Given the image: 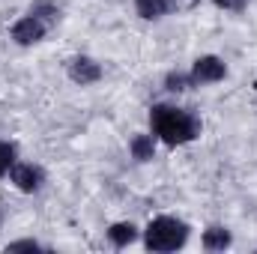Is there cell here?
<instances>
[{
	"instance_id": "1",
	"label": "cell",
	"mask_w": 257,
	"mask_h": 254,
	"mask_svg": "<svg viewBox=\"0 0 257 254\" xmlns=\"http://www.w3.org/2000/svg\"><path fill=\"white\" fill-rule=\"evenodd\" d=\"M150 126H153V135L159 141H165L168 147H183L200 135L197 117H192L183 108H174V105H153L150 108Z\"/></svg>"
},
{
	"instance_id": "2",
	"label": "cell",
	"mask_w": 257,
	"mask_h": 254,
	"mask_svg": "<svg viewBox=\"0 0 257 254\" xmlns=\"http://www.w3.org/2000/svg\"><path fill=\"white\" fill-rule=\"evenodd\" d=\"M186 239H189V224L174 215H159L144 230V245L150 251H177L186 245Z\"/></svg>"
},
{
	"instance_id": "3",
	"label": "cell",
	"mask_w": 257,
	"mask_h": 254,
	"mask_svg": "<svg viewBox=\"0 0 257 254\" xmlns=\"http://www.w3.org/2000/svg\"><path fill=\"white\" fill-rule=\"evenodd\" d=\"M9 180H12V186H15L18 191H24V194H33V191L42 189V183H45V174H42L36 165L15 162V165L9 168Z\"/></svg>"
},
{
	"instance_id": "4",
	"label": "cell",
	"mask_w": 257,
	"mask_h": 254,
	"mask_svg": "<svg viewBox=\"0 0 257 254\" xmlns=\"http://www.w3.org/2000/svg\"><path fill=\"white\" fill-rule=\"evenodd\" d=\"M224 75H227V66H224V60H221V57H212V54L197 57V60H194V66H192V84H194V87L224 81Z\"/></svg>"
},
{
	"instance_id": "5",
	"label": "cell",
	"mask_w": 257,
	"mask_h": 254,
	"mask_svg": "<svg viewBox=\"0 0 257 254\" xmlns=\"http://www.w3.org/2000/svg\"><path fill=\"white\" fill-rule=\"evenodd\" d=\"M45 30H48V24L27 12L24 18H18V21L12 24V39H15L18 45H36V42L45 36Z\"/></svg>"
},
{
	"instance_id": "6",
	"label": "cell",
	"mask_w": 257,
	"mask_h": 254,
	"mask_svg": "<svg viewBox=\"0 0 257 254\" xmlns=\"http://www.w3.org/2000/svg\"><path fill=\"white\" fill-rule=\"evenodd\" d=\"M66 72H69V78H72L75 84H81V87L96 84V81L102 78V66L96 63V60H90V57H72Z\"/></svg>"
},
{
	"instance_id": "7",
	"label": "cell",
	"mask_w": 257,
	"mask_h": 254,
	"mask_svg": "<svg viewBox=\"0 0 257 254\" xmlns=\"http://www.w3.org/2000/svg\"><path fill=\"white\" fill-rule=\"evenodd\" d=\"M108 239H111L117 248H126V245H132V242L138 239V230H135L132 221H117V224L108 227Z\"/></svg>"
},
{
	"instance_id": "8",
	"label": "cell",
	"mask_w": 257,
	"mask_h": 254,
	"mask_svg": "<svg viewBox=\"0 0 257 254\" xmlns=\"http://www.w3.org/2000/svg\"><path fill=\"white\" fill-rule=\"evenodd\" d=\"M128 150H132V156L138 162H150L156 156V138L153 135H135L132 144H128Z\"/></svg>"
},
{
	"instance_id": "9",
	"label": "cell",
	"mask_w": 257,
	"mask_h": 254,
	"mask_svg": "<svg viewBox=\"0 0 257 254\" xmlns=\"http://www.w3.org/2000/svg\"><path fill=\"white\" fill-rule=\"evenodd\" d=\"M230 230H224V227H209L206 233H203V248L206 251H224V248H230Z\"/></svg>"
},
{
	"instance_id": "10",
	"label": "cell",
	"mask_w": 257,
	"mask_h": 254,
	"mask_svg": "<svg viewBox=\"0 0 257 254\" xmlns=\"http://www.w3.org/2000/svg\"><path fill=\"white\" fill-rule=\"evenodd\" d=\"M168 0H135V9H138V15L141 18H147V21H156V18H162L165 12H168Z\"/></svg>"
},
{
	"instance_id": "11",
	"label": "cell",
	"mask_w": 257,
	"mask_h": 254,
	"mask_svg": "<svg viewBox=\"0 0 257 254\" xmlns=\"http://www.w3.org/2000/svg\"><path fill=\"white\" fill-rule=\"evenodd\" d=\"M30 15H36V18L45 21V24H54V21L60 18V6H57L54 0H33Z\"/></svg>"
},
{
	"instance_id": "12",
	"label": "cell",
	"mask_w": 257,
	"mask_h": 254,
	"mask_svg": "<svg viewBox=\"0 0 257 254\" xmlns=\"http://www.w3.org/2000/svg\"><path fill=\"white\" fill-rule=\"evenodd\" d=\"M165 87H168L171 93H183V90H189V87H194V84H192V75H183V72H168Z\"/></svg>"
},
{
	"instance_id": "13",
	"label": "cell",
	"mask_w": 257,
	"mask_h": 254,
	"mask_svg": "<svg viewBox=\"0 0 257 254\" xmlns=\"http://www.w3.org/2000/svg\"><path fill=\"white\" fill-rule=\"evenodd\" d=\"M12 165H15V147L9 141H0V177L9 174Z\"/></svg>"
},
{
	"instance_id": "14",
	"label": "cell",
	"mask_w": 257,
	"mask_h": 254,
	"mask_svg": "<svg viewBox=\"0 0 257 254\" xmlns=\"http://www.w3.org/2000/svg\"><path fill=\"white\" fill-rule=\"evenodd\" d=\"M39 248V242H33V239H18V242H9V251H36Z\"/></svg>"
},
{
	"instance_id": "15",
	"label": "cell",
	"mask_w": 257,
	"mask_h": 254,
	"mask_svg": "<svg viewBox=\"0 0 257 254\" xmlns=\"http://www.w3.org/2000/svg\"><path fill=\"white\" fill-rule=\"evenodd\" d=\"M218 6H224V9H242L248 0H215Z\"/></svg>"
}]
</instances>
